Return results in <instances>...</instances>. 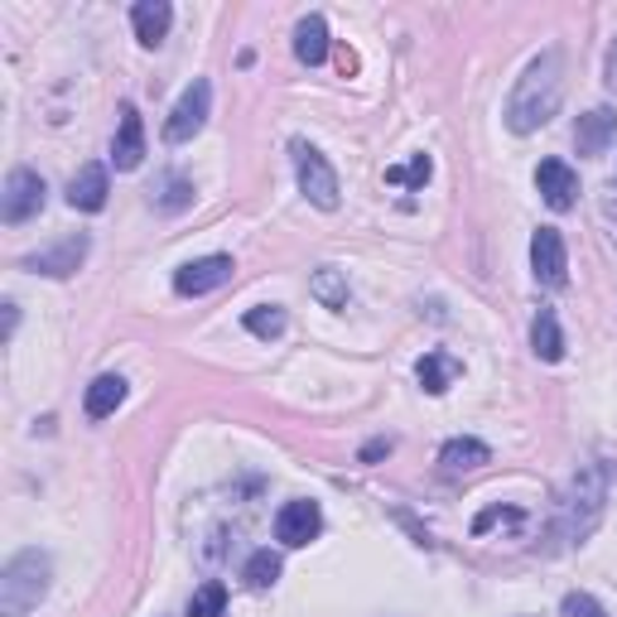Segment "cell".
<instances>
[{"label":"cell","mask_w":617,"mask_h":617,"mask_svg":"<svg viewBox=\"0 0 617 617\" xmlns=\"http://www.w3.org/2000/svg\"><path fill=\"white\" fill-rule=\"evenodd\" d=\"M536 188H540V198H546L555 213H570L574 203H579V174L564 160H540Z\"/></svg>","instance_id":"10"},{"label":"cell","mask_w":617,"mask_h":617,"mask_svg":"<svg viewBox=\"0 0 617 617\" xmlns=\"http://www.w3.org/2000/svg\"><path fill=\"white\" fill-rule=\"evenodd\" d=\"M613 140H617V112H608V106H594L589 116H579V126H574L579 155H603Z\"/></svg>","instance_id":"12"},{"label":"cell","mask_w":617,"mask_h":617,"mask_svg":"<svg viewBox=\"0 0 617 617\" xmlns=\"http://www.w3.org/2000/svg\"><path fill=\"white\" fill-rule=\"evenodd\" d=\"M208 106H213V82H208V78H193L188 88H184V96L174 102L169 121H164V140H169V145L193 140V136L203 130V121H208Z\"/></svg>","instance_id":"5"},{"label":"cell","mask_w":617,"mask_h":617,"mask_svg":"<svg viewBox=\"0 0 617 617\" xmlns=\"http://www.w3.org/2000/svg\"><path fill=\"white\" fill-rule=\"evenodd\" d=\"M68 203L78 213H102L106 208V169L102 164H82L68 184Z\"/></svg>","instance_id":"14"},{"label":"cell","mask_w":617,"mask_h":617,"mask_svg":"<svg viewBox=\"0 0 617 617\" xmlns=\"http://www.w3.org/2000/svg\"><path fill=\"white\" fill-rule=\"evenodd\" d=\"M241 579H247L251 589H271L275 579H281V555H275V550H256L247 560V570H241Z\"/></svg>","instance_id":"22"},{"label":"cell","mask_w":617,"mask_h":617,"mask_svg":"<svg viewBox=\"0 0 617 617\" xmlns=\"http://www.w3.org/2000/svg\"><path fill=\"white\" fill-rule=\"evenodd\" d=\"M48 594V555L44 550H20L0 574V617H24L39 608Z\"/></svg>","instance_id":"3"},{"label":"cell","mask_w":617,"mask_h":617,"mask_svg":"<svg viewBox=\"0 0 617 617\" xmlns=\"http://www.w3.org/2000/svg\"><path fill=\"white\" fill-rule=\"evenodd\" d=\"M430 155H415L410 164H391L386 169V184H410V188H425L430 184Z\"/></svg>","instance_id":"24"},{"label":"cell","mask_w":617,"mask_h":617,"mask_svg":"<svg viewBox=\"0 0 617 617\" xmlns=\"http://www.w3.org/2000/svg\"><path fill=\"white\" fill-rule=\"evenodd\" d=\"M560 102H564V58H560V48H546L522 72V82H516L512 102H506V126L516 136H530V130H540L560 112Z\"/></svg>","instance_id":"2"},{"label":"cell","mask_w":617,"mask_h":617,"mask_svg":"<svg viewBox=\"0 0 617 617\" xmlns=\"http://www.w3.org/2000/svg\"><path fill=\"white\" fill-rule=\"evenodd\" d=\"M39 208H44V179L24 164L10 169L5 193H0V217H5L10 227H20V222H30V217H39Z\"/></svg>","instance_id":"6"},{"label":"cell","mask_w":617,"mask_h":617,"mask_svg":"<svg viewBox=\"0 0 617 617\" xmlns=\"http://www.w3.org/2000/svg\"><path fill=\"white\" fill-rule=\"evenodd\" d=\"M121 401H126V381L121 377H96L88 386V396H82V410H88V420H106V415H116Z\"/></svg>","instance_id":"18"},{"label":"cell","mask_w":617,"mask_h":617,"mask_svg":"<svg viewBox=\"0 0 617 617\" xmlns=\"http://www.w3.org/2000/svg\"><path fill=\"white\" fill-rule=\"evenodd\" d=\"M613 488H617V468H613V464H584V468H579V473L560 488L550 536L560 540V546H574V540H584L589 530L598 526V516H603V506H608Z\"/></svg>","instance_id":"1"},{"label":"cell","mask_w":617,"mask_h":617,"mask_svg":"<svg viewBox=\"0 0 617 617\" xmlns=\"http://www.w3.org/2000/svg\"><path fill=\"white\" fill-rule=\"evenodd\" d=\"M232 256H203V261H188V265H179V275H174V289L179 295H208V289H217V285H227L232 281Z\"/></svg>","instance_id":"9"},{"label":"cell","mask_w":617,"mask_h":617,"mask_svg":"<svg viewBox=\"0 0 617 617\" xmlns=\"http://www.w3.org/2000/svg\"><path fill=\"white\" fill-rule=\"evenodd\" d=\"M564 617H608L598 608V598H589V594H570L564 598Z\"/></svg>","instance_id":"27"},{"label":"cell","mask_w":617,"mask_h":617,"mask_svg":"<svg viewBox=\"0 0 617 617\" xmlns=\"http://www.w3.org/2000/svg\"><path fill=\"white\" fill-rule=\"evenodd\" d=\"M184 203H188V184H179V179H174V184H169V193L160 198V208H164V213H179Z\"/></svg>","instance_id":"28"},{"label":"cell","mask_w":617,"mask_h":617,"mask_svg":"<svg viewBox=\"0 0 617 617\" xmlns=\"http://www.w3.org/2000/svg\"><path fill=\"white\" fill-rule=\"evenodd\" d=\"M415 372H420V381H425V391H430V396H444V391H449V381L458 377V362H454V357H444V353H425Z\"/></svg>","instance_id":"21"},{"label":"cell","mask_w":617,"mask_h":617,"mask_svg":"<svg viewBox=\"0 0 617 617\" xmlns=\"http://www.w3.org/2000/svg\"><path fill=\"white\" fill-rule=\"evenodd\" d=\"M130 24H136V39L145 48H155V44H164L169 24H174V10H169V0H140L130 10Z\"/></svg>","instance_id":"15"},{"label":"cell","mask_w":617,"mask_h":617,"mask_svg":"<svg viewBox=\"0 0 617 617\" xmlns=\"http://www.w3.org/2000/svg\"><path fill=\"white\" fill-rule=\"evenodd\" d=\"M145 160V126H140V112L136 106H121V130H116V145H112V164L116 169H136Z\"/></svg>","instance_id":"13"},{"label":"cell","mask_w":617,"mask_h":617,"mask_svg":"<svg viewBox=\"0 0 617 617\" xmlns=\"http://www.w3.org/2000/svg\"><path fill=\"white\" fill-rule=\"evenodd\" d=\"M247 329L256 333V338H281V333H285V309H281V305L251 309V313H247Z\"/></svg>","instance_id":"25"},{"label":"cell","mask_w":617,"mask_h":617,"mask_svg":"<svg viewBox=\"0 0 617 617\" xmlns=\"http://www.w3.org/2000/svg\"><path fill=\"white\" fill-rule=\"evenodd\" d=\"M289 150H295V174H299V188H305V198L313 203V208L333 213L338 203H343V188H338L333 164L323 160V155L313 150L309 140H295V145H289Z\"/></svg>","instance_id":"4"},{"label":"cell","mask_w":617,"mask_h":617,"mask_svg":"<svg viewBox=\"0 0 617 617\" xmlns=\"http://www.w3.org/2000/svg\"><path fill=\"white\" fill-rule=\"evenodd\" d=\"M82 256H88V237H64L58 241V247H48V251H39V256H30L24 265H30V271H39V275H58V281H64V275H72L82 265Z\"/></svg>","instance_id":"11"},{"label":"cell","mask_w":617,"mask_h":617,"mask_svg":"<svg viewBox=\"0 0 617 617\" xmlns=\"http://www.w3.org/2000/svg\"><path fill=\"white\" fill-rule=\"evenodd\" d=\"M530 347H536L540 362H560L564 357V333H560L555 309H540L536 313V323H530Z\"/></svg>","instance_id":"19"},{"label":"cell","mask_w":617,"mask_h":617,"mask_svg":"<svg viewBox=\"0 0 617 617\" xmlns=\"http://www.w3.org/2000/svg\"><path fill=\"white\" fill-rule=\"evenodd\" d=\"M222 608H227V584H217V579H208V584L188 598V617H222Z\"/></svg>","instance_id":"23"},{"label":"cell","mask_w":617,"mask_h":617,"mask_svg":"<svg viewBox=\"0 0 617 617\" xmlns=\"http://www.w3.org/2000/svg\"><path fill=\"white\" fill-rule=\"evenodd\" d=\"M309 289H313V299H319L323 309H343V305H347V275L338 271V265H323V271H313Z\"/></svg>","instance_id":"20"},{"label":"cell","mask_w":617,"mask_h":617,"mask_svg":"<svg viewBox=\"0 0 617 617\" xmlns=\"http://www.w3.org/2000/svg\"><path fill=\"white\" fill-rule=\"evenodd\" d=\"M608 88L617 92V39H613V48H608Z\"/></svg>","instance_id":"30"},{"label":"cell","mask_w":617,"mask_h":617,"mask_svg":"<svg viewBox=\"0 0 617 617\" xmlns=\"http://www.w3.org/2000/svg\"><path fill=\"white\" fill-rule=\"evenodd\" d=\"M492 458V449L482 439H449L439 449V464H444V473H473V468H482Z\"/></svg>","instance_id":"17"},{"label":"cell","mask_w":617,"mask_h":617,"mask_svg":"<svg viewBox=\"0 0 617 617\" xmlns=\"http://www.w3.org/2000/svg\"><path fill=\"white\" fill-rule=\"evenodd\" d=\"M319 530H323L319 502H289V506H281V516H275V540H281V546H289V550L309 546Z\"/></svg>","instance_id":"8"},{"label":"cell","mask_w":617,"mask_h":617,"mask_svg":"<svg viewBox=\"0 0 617 617\" xmlns=\"http://www.w3.org/2000/svg\"><path fill=\"white\" fill-rule=\"evenodd\" d=\"M530 271H536V281L546 289H560L570 281V251H564V237L555 227H540L530 237Z\"/></svg>","instance_id":"7"},{"label":"cell","mask_w":617,"mask_h":617,"mask_svg":"<svg viewBox=\"0 0 617 617\" xmlns=\"http://www.w3.org/2000/svg\"><path fill=\"white\" fill-rule=\"evenodd\" d=\"M295 58L309 68H319L323 58H329V24H323L319 15H305L295 24Z\"/></svg>","instance_id":"16"},{"label":"cell","mask_w":617,"mask_h":617,"mask_svg":"<svg viewBox=\"0 0 617 617\" xmlns=\"http://www.w3.org/2000/svg\"><path fill=\"white\" fill-rule=\"evenodd\" d=\"M516 526L522 522V512H516V506H492V512H482L478 522H473V536H482V530H492V526Z\"/></svg>","instance_id":"26"},{"label":"cell","mask_w":617,"mask_h":617,"mask_svg":"<svg viewBox=\"0 0 617 617\" xmlns=\"http://www.w3.org/2000/svg\"><path fill=\"white\" fill-rule=\"evenodd\" d=\"M381 454H391V439H372L367 449H362V464H372V458H381Z\"/></svg>","instance_id":"29"}]
</instances>
